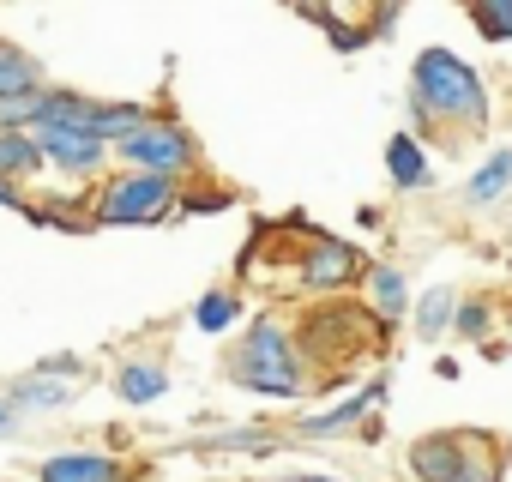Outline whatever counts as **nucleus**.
Here are the masks:
<instances>
[{
	"label": "nucleus",
	"instance_id": "nucleus-26",
	"mask_svg": "<svg viewBox=\"0 0 512 482\" xmlns=\"http://www.w3.org/2000/svg\"><path fill=\"white\" fill-rule=\"evenodd\" d=\"M43 374H55V380H85V362H79V356H49Z\"/></svg>",
	"mask_w": 512,
	"mask_h": 482
},
{
	"label": "nucleus",
	"instance_id": "nucleus-6",
	"mask_svg": "<svg viewBox=\"0 0 512 482\" xmlns=\"http://www.w3.org/2000/svg\"><path fill=\"white\" fill-rule=\"evenodd\" d=\"M362 344H368V314L362 308H314L302 320L296 356H302V368H308V356H320V368H332V362H350Z\"/></svg>",
	"mask_w": 512,
	"mask_h": 482
},
{
	"label": "nucleus",
	"instance_id": "nucleus-13",
	"mask_svg": "<svg viewBox=\"0 0 512 482\" xmlns=\"http://www.w3.org/2000/svg\"><path fill=\"white\" fill-rule=\"evenodd\" d=\"M380 404V380L368 386V392H356V398H344V404H332V410H320V416H308L296 434H308V440H326V434H344V428H356L368 410Z\"/></svg>",
	"mask_w": 512,
	"mask_h": 482
},
{
	"label": "nucleus",
	"instance_id": "nucleus-19",
	"mask_svg": "<svg viewBox=\"0 0 512 482\" xmlns=\"http://www.w3.org/2000/svg\"><path fill=\"white\" fill-rule=\"evenodd\" d=\"M482 43H512V0H464Z\"/></svg>",
	"mask_w": 512,
	"mask_h": 482
},
{
	"label": "nucleus",
	"instance_id": "nucleus-11",
	"mask_svg": "<svg viewBox=\"0 0 512 482\" xmlns=\"http://www.w3.org/2000/svg\"><path fill=\"white\" fill-rule=\"evenodd\" d=\"M97 109H103V97L49 91V85H43V121H37V127H79V133H97Z\"/></svg>",
	"mask_w": 512,
	"mask_h": 482
},
{
	"label": "nucleus",
	"instance_id": "nucleus-22",
	"mask_svg": "<svg viewBox=\"0 0 512 482\" xmlns=\"http://www.w3.org/2000/svg\"><path fill=\"white\" fill-rule=\"evenodd\" d=\"M452 314H458V296L440 284V290H428L422 302H416V338H440L446 326H452Z\"/></svg>",
	"mask_w": 512,
	"mask_h": 482
},
{
	"label": "nucleus",
	"instance_id": "nucleus-3",
	"mask_svg": "<svg viewBox=\"0 0 512 482\" xmlns=\"http://www.w3.org/2000/svg\"><path fill=\"white\" fill-rule=\"evenodd\" d=\"M410 476L416 482H500L506 446L488 428H440L410 446Z\"/></svg>",
	"mask_w": 512,
	"mask_h": 482
},
{
	"label": "nucleus",
	"instance_id": "nucleus-12",
	"mask_svg": "<svg viewBox=\"0 0 512 482\" xmlns=\"http://www.w3.org/2000/svg\"><path fill=\"white\" fill-rule=\"evenodd\" d=\"M362 284H368V308L380 320H398L410 308V278L398 266H362Z\"/></svg>",
	"mask_w": 512,
	"mask_h": 482
},
{
	"label": "nucleus",
	"instance_id": "nucleus-5",
	"mask_svg": "<svg viewBox=\"0 0 512 482\" xmlns=\"http://www.w3.org/2000/svg\"><path fill=\"white\" fill-rule=\"evenodd\" d=\"M115 157H121V169H151V175H169V181H187V175L199 169L193 133H187L181 121H169V115H151L145 127H133V133L115 145Z\"/></svg>",
	"mask_w": 512,
	"mask_h": 482
},
{
	"label": "nucleus",
	"instance_id": "nucleus-21",
	"mask_svg": "<svg viewBox=\"0 0 512 482\" xmlns=\"http://www.w3.org/2000/svg\"><path fill=\"white\" fill-rule=\"evenodd\" d=\"M145 121H151L145 103H103V109H97V139H103V145H121V139H127L133 127H145Z\"/></svg>",
	"mask_w": 512,
	"mask_h": 482
},
{
	"label": "nucleus",
	"instance_id": "nucleus-9",
	"mask_svg": "<svg viewBox=\"0 0 512 482\" xmlns=\"http://www.w3.org/2000/svg\"><path fill=\"white\" fill-rule=\"evenodd\" d=\"M163 392H169V368H163L157 356H127V362L115 368V398H121V404L139 410V404H157Z\"/></svg>",
	"mask_w": 512,
	"mask_h": 482
},
{
	"label": "nucleus",
	"instance_id": "nucleus-24",
	"mask_svg": "<svg viewBox=\"0 0 512 482\" xmlns=\"http://www.w3.org/2000/svg\"><path fill=\"white\" fill-rule=\"evenodd\" d=\"M452 332H458V338H470V344H476V338H488V332H494V308H488L482 296H464V302H458V314H452Z\"/></svg>",
	"mask_w": 512,
	"mask_h": 482
},
{
	"label": "nucleus",
	"instance_id": "nucleus-8",
	"mask_svg": "<svg viewBox=\"0 0 512 482\" xmlns=\"http://www.w3.org/2000/svg\"><path fill=\"white\" fill-rule=\"evenodd\" d=\"M362 278V254L350 248V241H338V235H314L308 241V254H302V290H344V284H356Z\"/></svg>",
	"mask_w": 512,
	"mask_h": 482
},
{
	"label": "nucleus",
	"instance_id": "nucleus-25",
	"mask_svg": "<svg viewBox=\"0 0 512 482\" xmlns=\"http://www.w3.org/2000/svg\"><path fill=\"white\" fill-rule=\"evenodd\" d=\"M181 211H229V193L223 187H193V193H181Z\"/></svg>",
	"mask_w": 512,
	"mask_h": 482
},
{
	"label": "nucleus",
	"instance_id": "nucleus-16",
	"mask_svg": "<svg viewBox=\"0 0 512 482\" xmlns=\"http://www.w3.org/2000/svg\"><path fill=\"white\" fill-rule=\"evenodd\" d=\"M386 175H392V187H398V193L428 187V157H422V145H416L410 133H398V139L386 145Z\"/></svg>",
	"mask_w": 512,
	"mask_h": 482
},
{
	"label": "nucleus",
	"instance_id": "nucleus-17",
	"mask_svg": "<svg viewBox=\"0 0 512 482\" xmlns=\"http://www.w3.org/2000/svg\"><path fill=\"white\" fill-rule=\"evenodd\" d=\"M19 91H43V61L31 49L0 43V97H19Z\"/></svg>",
	"mask_w": 512,
	"mask_h": 482
},
{
	"label": "nucleus",
	"instance_id": "nucleus-4",
	"mask_svg": "<svg viewBox=\"0 0 512 482\" xmlns=\"http://www.w3.org/2000/svg\"><path fill=\"white\" fill-rule=\"evenodd\" d=\"M169 211H181V181L151 175V169H115L91 193L97 229H139V223H163Z\"/></svg>",
	"mask_w": 512,
	"mask_h": 482
},
{
	"label": "nucleus",
	"instance_id": "nucleus-28",
	"mask_svg": "<svg viewBox=\"0 0 512 482\" xmlns=\"http://www.w3.org/2000/svg\"><path fill=\"white\" fill-rule=\"evenodd\" d=\"M13 428H19V410H13L7 398H0V434H13Z\"/></svg>",
	"mask_w": 512,
	"mask_h": 482
},
{
	"label": "nucleus",
	"instance_id": "nucleus-14",
	"mask_svg": "<svg viewBox=\"0 0 512 482\" xmlns=\"http://www.w3.org/2000/svg\"><path fill=\"white\" fill-rule=\"evenodd\" d=\"M512 193V151H494L470 181H464V205L470 211H488V205H500Z\"/></svg>",
	"mask_w": 512,
	"mask_h": 482
},
{
	"label": "nucleus",
	"instance_id": "nucleus-23",
	"mask_svg": "<svg viewBox=\"0 0 512 482\" xmlns=\"http://www.w3.org/2000/svg\"><path fill=\"white\" fill-rule=\"evenodd\" d=\"M43 121V91H19V97H0V133H31Z\"/></svg>",
	"mask_w": 512,
	"mask_h": 482
},
{
	"label": "nucleus",
	"instance_id": "nucleus-29",
	"mask_svg": "<svg viewBox=\"0 0 512 482\" xmlns=\"http://www.w3.org/2000/svg\"><path fill=\"white\" fill-rule=\"evenodd\" d=\"M290 482H338V476H290Z\"/></svg>",
	"mask_w": 512,
	"mask_h": 482
},
{
	"label": "nucleus",
	"instance_id": "nucleus-7",
	"mask_svg": "<svg viewBox=\"0 0 512 482\" xmlns=\"http://www.w3.org/2000/svg\"><path fill=\"white\" fill-rule=\"evenodd\" d=\"M31 133H37V145H43V163L61 169V175H73V181L97 175V169L115 157V145H103L97 133H79V127H31Z\"/></svg>",
	"mask_w": 512,
	"mask_h": 482
},
{
	"label": "nucleus",
	"instance_id": "nucleus-2",
	"mask_svg": "<svg viewBox=\"0 0 512 482\" xmlns=\"http://www.w3.org/2000/svg\"><path fill=\"white\" fill-rule=\"evenodd\" d=\"M229 374L241 392H260V398H302L308 392V368L296 356V338L266 314V320H253L247 338L229 350Z\"/></svg>",
	"mask_w": 512,
	"mask_h": 482
},
{
	"label": "nucleus",
	"instance_id": "nucleus-10",
	"mask_svg": "<svg viewBox=\"0 0 512 482\" xmlns=\"http://www.w3.org/2000/svg\"><path fill=\"white\" fill-rule=\"evenodd\" d=\"M37 482H121V464L109 452H55Z\"/></svg>",
	"mask_w": 512,
	"mask_h": 482
},
{
	"label": "nucleus",
	"instance_id": "nucleus-27",
	"mask_svg": "<svg viewBox=\"0 0 512 482\" xmlns=\"http://www.w3.org/2000/svg\"><path fill=\"white\" fill-rule=\"evenodd\" d=\"M0 205H7V211H31V199H25V181H7V175H0Z\"/></svg>",
	"mask_w": 512,
	"mask_h": 482
},
{
	"label": "nucleus",
	"instance_id": "nucleus-20",
	"mask_svg": "<svg viewBox=\"0 0 512 482\" xmlns=\"http://www.w3.org/2000/svg\"><path fill=\"white\" fill-rule=\"evenodd\" d=\"M235 320H241V296H235V290H211V296L193 308V326H199L205 338H223Z\"/></svg>",
	"mask_w": 512,
	"mask_h": 482
},
{
	"label": "nucleus",
	"instance_id": "nucleus-1",
	"mask_svg": "<svg viewBox=\"0 0 512 482\" xmlns=\"http://www.w3.org/2000/svg\"><path fill=\"white\" fill-rule=\"evenodd\" d=\"M410 121H416V133H440V127L482 133L488 127L482 73L470 61H458L452 49H422L410 67Z\"/></svg>",
	"mask_w": 512,
	"mask_h": 482
},
{
	"label": "nucleus",
	"instance_id": "nucleus-18",
	"mask_svg": "<svg viewBox=\"0 0 512 482\" xmlns=\"http://www.w3.org/2000/svg\"><path fill=\"white\" fill-rule=\"evenodd\" d=\"M37 169H49L37 133H0V175H7V181H31Z\"/></svg>",
	"mask_w": 512,
	"mask_h": 482
},
{
	"label": "nucleus",
	"instance_id": "nucleus-15",
	"mask_svg": "<svg viewBox=\"0 0 512 482\" xmlns=\"http://www.w3.org/2000/svg\"><path fill=\"white\" fill-rule=\"evenodd\" d=\"M73 392H79L73 380H55V374L37 368V374H25V380L7 392V404H13V410H61V404H73Z\"/></svg>",
	"mask_w": 512,
	"mask_h": 482
}]
</instances>
